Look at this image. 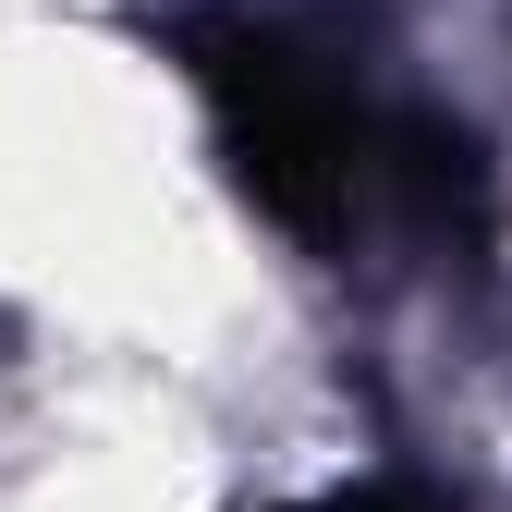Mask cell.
I'll return each instance as SVG.
<instances>
[{
  "instance_id": "obj_1",
  "label": "cell",
  "mask_w": 512,
  "mask_h": 512,
  "mask_svg": "<svg viewBox=\"0 0 512 512\" xmlns=\"http://www.w3.org/2000/svg\"><path fill=\"white\" fill-rule=\"evenodd\" d=\"M171 61L196 74L232 183L293 244H354L391 208L403 110H366V86L317 37H293L281 13H171Z\"/></svg>"
},
{
  "instance_id": "obj_2",
  "label": "cell",
  "mask_w": 512,
  "mask_h": 512,
  "mask_svg": "<svg viewBox=\"0 0 512 512\" xmlns=\"http://www.w3.org/2000/svg\"><path fill=\"white\" fill-rule=\"evenodd\" d=\"M317 512H452L439 488H415V476H354V488H330Z\"/></svg>"
}]
</instances>
